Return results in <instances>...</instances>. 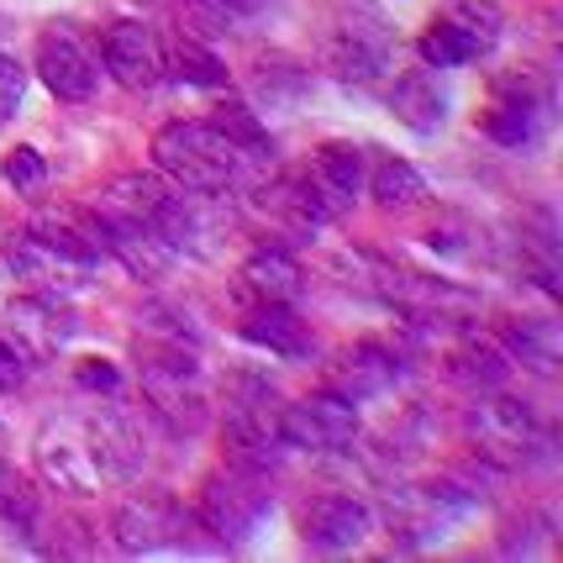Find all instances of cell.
Listing matches in <instances>:
<instances>
[{
  "mask_svg": "<svg viewBox=\"0 0 563 563\" xmlns=\"http://www.w3.org/2000/svg\"><path fill=\"white\" fill-rule=\"evenodd\" d=\"M400 379V358H395L390 347L379 343H358L347 347L343 358L332 364V374H327V390L343 395V400H374V395H385Z\"/></svg>",
  "mask_w": 563,
  "mask_h": 563,
  "instance_id": "cell-16",
  "label": "cell"
},
{
  "mask_svg": "<svg viewBox=\"0 0 563 563\" xmlns=\"http://www.w3.org/2000/svg\"><path fill=\"white\" fill-rule=\"evenodd\" d=\"M137 364H143L147 411L169 432H200L211 417V395H206V374H200L196 353L179 338H164V343H137Z\"/></svg>",
  "mask_w": 563,
  "mask_h": 563,
  "instance_id": "cell-2",
  "label": "cell"
},
{
  "mask_svg": "<svg viewBox=\"0 0 563 563\" xmlns=\"http://www.w3.org/2000/svg\"><path fill=\"white\" fill-rule=\"evenodd\" d=\"M442 22L464 32V43L474 48V58L500 43V5H495V0H448V5H442Z\"/></svg>",
  "mask_w": 563,
  "mask_h": 563,
  "instance_id": "cell-26",
  "label": "cell"
},
{
  "mask_svg": "<svg viewBox=\"0 0 563 563\" xmlns=\"http://www.w3.org/2000/svg\"><path fill=\"white\" fill-rule=\"evenodd\" d=\"M548 85L532 79V74H511L495 85V100L485 111V132H490L500 147H532L548 126Z\"/></svg>",
  "mask_w": 563,
  "mask_h": 563,
  "instance_id": "cell-11",
  "label": "cell"
},
{
  "mask_svg": "<svg viewBox=\"0 0 563 563\" xmlns=\"http://www.w3.org/2000/svg\"><path fill=\"white\" fill-rule=\"evenodd\" d=\"M390 111L395 122H406L411 132H438L448 122V90L432 69H411L390 85Z\"/></svg>",
  "mask_w": 563,
  "mask_h": 563,
  "instance_id": "cell-19",
  "label": "cell"
},
{
  "mask_svg": "<svg viewBox=\"0 0 563 563\" xmlns=\"http://www.w3.org/2000/svg\"><path fill=\"white\" fill-rule=\"evenodd\" d=\"M417 48H421V64H427V69H459V64L474 58V48L464 43V32H459V26H448L442 16H432V26L421 32Z\"/></svg>",
  "mask_w": 563,
  "mask_h": 563,
  "instance_id": "cell-30",
  "label": "cell"
},
{
  "mask_svg": "<svg viewBox=\"0 0 563 563\" xmlns=\"http://www.w3.org/2000/svg\"><path fill=\"white\" fill-rule=\"evenodd\" d=\"M243 338L253 347H269L279 358H311L317 353V338H311V327L295 317V306H258L253 317L243 321Z\"/></svg>",
  "mask_w": 563,
  "mask_h": 563,
  "instance_id": "cell-21",
  "label": "cell"
},
{
  "mask_svg": "<svg viewBox=\"0 0 563 563\" xmlns=\"http://www.w3.org/2000/svg\"><path fill=\"white\" fill-rule=\"evenodd\" d=\"M85 427H90V442H96L106 479H137L143 474L147 453H143V438H137L132 417H122L117 406H100L96 417H85Z\"/></svg>",
  "mask_w": 563,
  "mask_h": 563,
  "instance_id": "cell-18",
  "label": "cell"
},
{
  "mask_svg": "<svg viewBox=\"0 0 563 563\" xmlns=\"http://www.w3.org/2000/svg\"><path fill=\"white\" fill-rule=\"evenodd\" d=\"M269 511H274V495H269V485L258 479V468L232 464V468H221V474L206 479V495H200L196 521L217 542L232 548V542L258 538V527L269 521Z\"/></svg>",
  "mask_w": 563,
  "mask_h": 563,
  "instance_id": "cell-3",
  "label": "cell"
},
{
  "mask_svg": "<svg viewBox=\"0 0 563 563\" xmlns=\"http://www.w3.org/2000/svg\"><path fill=\"white\" fill-rule=\"evenodd\" d=\"M306 185H311V196L332 211V217H343L347 206H353V196L364 190V147L353 143H327L311 158V169L300 174Z\"/></svg>",
  "mask_w": 563,
  "mask_h": 563,
  "instance_id": "cell-17",
  "label": "cell"
},
{
  "mask_svg": "<svg viewBox=\"0 0 563 563\" xmlns=\"http://www.w3.org/2000/svg\"><path fill=\"white\" fill-rule=\"evenodd\" d=\"M96 217V211H90ZM96 232H100V247L122 264L132 279H164V274L174 269V247L153 232V227H143V221H122V217H96Z\"/></svg>",
  "mask_w": 563,
  "mask_h": 563,
  "instance_id": "cell-15",
  "label": "cell"
},
{
  "mask_svg": "<svg viewBox=\"0 0 563 563\" xmlns=\"http://www.w3.org/2000/svg\"><path fill=\"white\" fill-rule=\"evenodd\" d=\"M22 96H26V74H22V64H16L11 53L0 48V122H11V117H16Z\"/></svg>",
  "mask_w": 563,
  "mask_h": 563,
  "instance_id": "cell-32",
  "label": "cell"
},
{
  "mask_svg": "<svg viewBox=\"0 0 563 563\" xmlns=\"http://www.w3.org/2000/svg\"><path fill=\"white\" fill-rule=\"evenodd\" d=\"M37 516H43V495H37V485H32L26 474L0 464V521L16 527V532H32Z\"/></svg>",
  "mask_w": 563,
  "mask_h": 563,
  "instance_id": "cell-29",
  "label": "cell"
},
{
  "mask_svg": "<svg viewBox=\"0 0 563 563\" xmlns=\"http://www.w3.org/2000/svg\"><path fill=\"white\" fill-rule=\"evenodd\" d=\"M74 379H79V390H100V395H117V368L106 364V358H79V368H74Z\"/></svg>",
  "mask_w": 563,
  "mask_h": 563,
  "instance_id": "cell-33",
  "label": "cell"
},
{
  "mask_svg": "<svg viewBox=\"0 0 563 563\" xmlns=\"http://www.w3.org/2000/svg\"><path fill=\"white\" fill-rule=\"evenodd\" d=\"M279 442L306 448V453H343L358 442V406L332 390L300 395L279 411Z\"/></svg>",
  "mask_w": 563,
  "mask_h": 563,
  "instance_id": "cell-8",
  "label": "cell"
},
{
  "mask_svg": "<svg viewBox=\"0 0 563 563\" xmlns=\"http://www.w3.org/2000/svg\"><path fill=\"white\" fill-rule=\"evenodd\" d=\"M368 196L379 200L385 211H406V206H417L421 196H427V179H421L406 158H379L374 164V174H368Z\"/></svg>",
  "mask_w": 563,
  "mask_h": 563,
  "instance_id": "cell-24",
  "label": "cell"
},
{
  "mask_svg": "<svg viewBox=\"0 0 563 563\" xmlns=\"http://www.w3.org/2000/svg\"><path fill=\"white\" fill-rule=\"evenodd\" d=\"M5 448H11V438H5V421H0V464H5Z\"/></svg>",
  "mask_w": 563,
  "mask_h": 563,
  "instance_id": "cell-35",
  "label": "cell"
},
{
  "mask_svg": "<svg viewBox=\"0 0 563 563\" xmlns=\"http://www.w3.org/2000/svg\"><path fill=\"white\" fill-rule=\"evenodd\" d=\"M395 43L390 26L379 22L374 11H347L343 22L327 32V69L347 79V85H379L390 74Z\"/></svg>",
  "mask_w": 563,
  "mask_h": 563,
  "instance_id": "cell-9",
  "label": "cell"
},
{
  "mask_svg": "<svg viewBox=\"0 0 563 563\" xmlns=\"http://www.w3.org/2000/svg\"><path fill=\"white\" fill-rule=\"evenodd\" d=\"M11 264L37 285V295H69L85 285V264H74V258H64V253H53L48 243H37L32 232H22L16 243H11Z\"/></svg>",
  "mask_w": 563,
  "mask_h": 563,
  "instance_id": "cell-22",
  "label": "cell"
},
{
  "mask_svg": "<svg viewBox=\"0 0 563 563\" xmlns=\"http://www.w3.org/2000/svg\"><path fill=\"white\" fill-rule=\"evenodd\" d=\"M153 158H158V174L174 179V190H190V196H221L243 185L253 164L211 122H169L153 137Z\"/></svg>",
  "mask_w": 563,
  "mask_h": 563,
  "instance_id": "cell-1",
  "label": "cell"
},
{
  "mask_svg": "<svg viewBox=\"0 0 563 563\" xmlns=\"http://www.w3.org/2000/svg\"><path fill=\"white\" fill-rule=\"evenodd\" d=\"M279 390L264 374H238L227 390V438L238 448V464L258 468L279 448Z\"/></svg>",
  "mask_w": 563,
  "mask_h": 563,
  "instance_id": "cell-4",
  "label": "cell"
},
{
  "mask_svg": "<svg viewBox=\"0 0 563 563\" xmlns=\"http://www.w3.org/2000/svg\"><path fill=\"white\" fill-rule=\"evenodd\" d=\"M0 338L22 353L26 364H48L64 353V343L74 338V311L58 295H22L5 306Z\"/></svg>",
  "mask_w": 563,
  "mask_h": 563,
  "instance_id": "cell-10",
  "label": "cell"
},
{
  "mask_svg": "<svg viewBox=\"0 0 563 563\" xmlns=\"http://www.w3.org/2000/svg\"><path fill=\"white\" fill-rule=\"evenodd\" d=\"M22 379H26V358L5 343V338H0V395H11Z\"/></svg>",
  "mask_w": 563,
  "mask_h": 563,
  "instance_id": "cell-34",
  "label": "cell"
},
{
  "mask_svg": "<svg viewBox=\"0 0 563 563\" xmlns=\"http://www.w3.org/2000/svg\"><path fill=\"white\" fill-rule=\"evenodd\" d=\"M37 74H43V85H48L58 100H90L96 96L100 64L69 26H48V32L37 37Z\"/></svg>",
  "mask_w": 563,
  "mask_h": 563,
  "instance_id": "cell-14",
  "label": "cell"
},
{
  "mask_svg": "<svg viewBox=\"0 0 563 563\" xmlns=\"http://www.w3.org/2000/svg\"><path fill=\"white\" fill-rule=\"evenodd\" d=\"M200 521L174 495H132L126 506H117V516H111V538H117V548L122 553H132V559H143V553H164V548H190V532H196Z\"/></svg>",
  "mask_w": 563,
  "mask_h": 563,
  "instance_id": "cell-5",
  "label": "cell"
},
{
  "mask_svg": "<svg viewBox=\"0 0 563 563\" xmlns=\"http://www.w3.org/2000/svg\"><path fill=\"white\" fill-rule=\"evenodd\" d=\"M164 69L174 74V79H185V85H200V90H217V85H227V64H221L217 53L206 48L200 37H179V43H169V53H164Z\"/></svg>",
  "mask_w": 563,
  "mask_h": 563,
  "instance_id": "cell-25",
  "label": "cell"
},
{
  "mask_svg": "<svg viewBox=\"0 0 563 563\" xmlns=\"http://www.w3.org/2000/svg\"><path fill=\"white\" fill-rule=\"evenodd\" d=\"M506 353L521 358L527 368H538V374H553L559 364V327L553 321H516L511 332H506Z\"/></svg>",
  "mask_w": 563,
  "mask_h": 563,
  "instance_id": "cell-28",
  "label": "cell"
},
{
  "mask_svg": "<svg viewBox=\"0 0 563 563\" xmlns=\"http://www.w3.org/2000/svg\"><path fill=\"white\" fill-rule=\"evenodd\" d=\"M468 432L479 442V459H490V464H527V459H538V448H548L538 417L521 400H506L490 390H479V400H474Z\"/></svg>",
  "mask_w": 563,
  "mask_h": 563,
  "instance_id": "cell-7",
  "label": "cell"
},
{
  "mask_svg": "<svg viewBox=\"0 0 563 563\" xmlns=\"http://www.w3.org/2000/svg\"><path fill=\"white\" fill-rule=\"evenodd\" d=\"M243 290L258 295V306H295L306 295V274L285 247H258L243 264Z\"/></svg>",
  "mask_w": 563,
  "mask_h": 563,
  "instance_id": "cell-20",
  "label": "cell"
},
{
  "mask_svg": "<svg viewBox=\"0 0 563 563\" xmlns=\"http://www.w3.org/2000/svg\"><path fill=\"white\" fill-rule=\"evenodd\" d=\"M206 122L217 126L238 153H247L253 164L274 158V137H269V126L258 122V111H247V106H217V117H206Z\"/></svg>",
  "mask_w": 563,
  "mask_h": 563,
  "instance_id": "cell-27",
  "label": "cell"
},
{
  "mask_svg": "<svg viewBox=\"0 0 563 563\" xmlns=\"http://www.w3.org/2000/svg\"><path fill=\"white\" fill-rule=\"evenodd\" d=\"M100 64L122 90H153L164 79V48L143 22H111L100 32Z\"/></svg>",
  "mask_w": 563,
  "mask_h": 563,
  "instance_id": "cell-12",
  "label": "cell"
},
{
  "mask_svg": "<svg viewBox=\"0 0 563 563\" xmlns=\"http://www.w3.org/2000/svg\"><path fill=\"white\" fill-rule=\"evenodd\" d=\"M0 174H5V185H16V190H37V185L48 179V164H43L37 147H16V153H5Z\"/></svg>",
  "mask_w": 563,
  "mask_h": 563,
  "instance_id": "cell-31",
  "label": "cell"
},
{
  "mask_svg": "<svg viewBox=\"0 0 563 563\" xmlns=\"http://www.w3.org/2000/svg\"><path fill=\"white\" fill-rule=\"evenodd\" d=\"M37 474L64 495H96L106 485V468H100L85 417H58L37 432Z\"/></svg>",
  "mask_w": 563,
  "mask_h": 563,
  "instance_id": "cell-6",
  "label": "cell"
},
{
  "mask_svg": "<svg viewBox=\"0 0 563 563\" xmlns=\"http://www.w3.org/2000/svg\"><path fill=\"white\" fill-rule=\"evenodd\" d=\"M368 532H374V516L353 495H317L300 511V542L311 553H353Z\"/></svg>",
  "mask_w": 563,
  "mask_h": 563,
  "instance_id": "cell-13",
  "label": "cell"
},
{
  "mask_svg": "<svg viewBox=\"0 0 563 563\" xmlns=\"http://www.w3.org/2000/svg\"><path fill=\"white\" fill-rule=\"evenodd\" d=\"M448 368H453V379H464V385L500 390V385H506V374H511V353H506V347H495L490 338H464V343L448 353Z\"/></svg>",
  "mask_w": 563,
  "mask_h": 563,
  "instance_id": "cell-23",
  "label": "cell"
}]
</instances>
